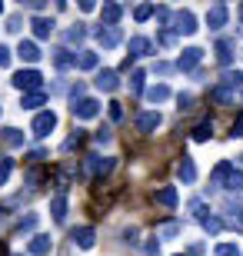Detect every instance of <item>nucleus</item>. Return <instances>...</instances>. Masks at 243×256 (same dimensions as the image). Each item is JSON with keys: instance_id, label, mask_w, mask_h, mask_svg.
<instances>
[{"instance_id": "obj_1", "label": "nucleus", "mask_w": 243, "mask_h": 256, "mask_svg": "<svg viewBox=\"0 0 243 256\" xmlns=\"http://www.w3.org/2000/svg\"><path fill=\"white\" fill-rule=\"evenodd\" d=\"M14 86L17 90H27V94H40L44 76H40V70H17L14 74Z\"/></svg>"}, {"instance_id": "obj_2", "label": "nucleus", "mask_w": 243, "mask_h": 256, "mask_svg": "<svg viewBox=\"0 0 243 256\" xmlns=\"http://www.w3.org/2000/svg\"><path fill=\"white\" fill-rule=\"evenodd\" d=\"M54 126H57V114H54V110H44V114L34 116V126H30V130H34V136H37V140H44V136H50V130H54Z\"/></svg>"}, {"instance_id": "obj_3", "label": "nucleus", "mask_w": 243, "mask_h": 256, "mask_svg": "<svg viewBox=\"0 0 243 256\" xmlns=\"http://www.w3.org/2000/svg\"><path fill=\"white\" fill-rule=\"evenodd\" d=\"M236 166L230 160H220L213 166V173H210V190H226V180H230V173H233Z\"/></svg>"}, {"instance_id": "obj_4", "label": "nucleus", "mask_w": 243, "mask_h": 256, "mask_svg": "<svg viewBox=\"0 0 243 256\" xmlns=\"http://www.w3.org/2000/svg\"><path fill=\"white\" fill-rule=\"evenodd\" d=\"M84 166H87V173H94V176H107V173H113L117 160H113V156H87Z\"/></svg>"}, {"instance_id": "obj_5", "label": "nucleus", "mask_w": 243, "mask_h": 256, "mask_svg": "<svg viewBox=\"0 0 243 256\" xmlns=\"http://www.w3.org/2000/svg\"><path fill=\"white\" fill-rule=\"evenodd\" d=\"M120 40H123V30L120 27H103V24L97 27V44H100L103 50H113Z\"/></svg>"}, {"instance_id": "obj_6", "label": "nucleus", "mask_w": 243, "mask_h": 256, "mask_svg": "<svg viewBox=\"0 0 243 256\" xmlns=\"http://www.w3.org/2000/svg\"><path fill=\"white\" fill-rule=\"evenodd\" d=\"M70 110H74L77 120H94V116L100 114V104H97L94 96H84V100H80V104H74Z\"/></svg>"}, {"instance_id": "obj_7", "label": "nucleus", "mask_w": 243, "mask_h": 256, "mask_svg": "<svg viewBox=\"0 0 243 256\" xmlns=\"http://www.w3.org/2000/svg\"><path fill=\"white\" fill-rule=\"evenodd\" d=\"M193 30H196L193 10H177L173 14V34H193Z\"/></svg>"}, {"instance_id": "obj_8", "label": "nucleus", "mask_w": 243, "mask_h": 256, "mask_svg": "<svg viewBox=\"0 0 243 256\" xmlns=\"http://www.w3.org/2000/svg\"><path fill=\"white\" fill-rule=\"evenodd\" d=\"M200 60H203V50L187 47L183 54H180V60H177V70H193V66H200Z\"/></svg>"}, {"instance_id": "obj_9", "label": "nucleus", "mask_w": 243, "mask_h": 256, "mask_svg": "<svg viewBox=\"0 0 243 256\" xmlns=\"http://www.w3.org/2000/svg\"><path fill=\"white\" fill-rule=\"evenodd\" d=\"M97 90H107V94H113L117 86H120V76H117V70H97Z\"/></svg>"}, {"instance_id": "obj_10", "label": "nucleus", "mask_w": 243, "mask_h": 256, "mask_svg": "<svg viewBox=\"0 0 243 256\" xmlns=\"http://www.w3.org/2000/svg\"><path fill=\"white\" fill-rule=\"evenodd\" d=\"M226 17H230V14H226V7H223V4H213V7L206 10V27H210V30L226 27Z\"/></svg>"}, {"instance_id": "obj_11", "label": "nucleus", "mask_w": 243, "mask_h": 256, "mask_svg": "<svg viewBox=\"0 0 243 256\" xmlns=\"http://www.w3.org/2000/svg\"><path fill=\"white\" fill-rule=\"evenodd\" d=\"M70 240H74V246L90 250V246H94V240H97V233H94V226H77L74 233H70Z\"/></svg>"}, {"instance_id": "obj_12", "label": "nucleus", "mask_w": 243, "mask_h": 256, "mask_svg": "<svg viewBox=\"0 0 243 256\" xmlns=\"http://www.w3.org/2000/svg\"><path fill=\"white\" fill-rule=\"evenodd\" d=\"M160 124H163V116H160L157 110H147V114L137 116V130H140V133H153Z\"/></svg>"}, {"instance_id": "obj_13", "label": "nucleus", "mask_w": 243, "mask_h": 256, "mask_svg": "<svg viewBox=\"0 0 243 256\" xmlns=\"http://www.w3.org/2000/svg\"><path fill=\"white\" fill-rule=\"evenodd\" d=\"M50 216H54L57 223H64V220H67V193L64 190H57L54 200H50Z\"/></svg>"}, {"instance_id": "obj_14", "label": "nucleus", "mask_w": 243, "mask_h": 256, "mask_svg": "<svg viewBox=\"0 0 243 256\" xmlns=\"http://www.w3.org/2000/svg\"><path fill=\"white\" fill-rule=\"evenodd\" d=\"M17 57L27 60V64H37V60H40V47L34 44V40H20V44H17Z\"/></svg>"}, {"instance_id": "obj_15", "label": "nucleus", "mask_w": 243, "mask_h": 256, "mask_svg": "<svg viewBox=\"0 0 243 256\" xmlns=\"http://www.w3.org/2000/svg\"><path fill=\"white\" fill-rule=\"evenodd\" d=\"M27 250H30V256H50V250H54V240L40 233V236L30 240V246H27Z\"/></svg>"}, {"instance_id": "obj_16", "label": "nucleus", "mask_w": 243, "mask_h": 256, "mask_svg": "<svg viewBox=\"0 0 243 256\" xmlns=\"http://www.w3.org/2000/svg\"><path fill=\"white\" fill-rule=\"evenodd\" d=\"M213 50H216V60H220L223 66H230V60H233V40H230V37H220Z\"/></svg>"}, {"instance_id": "obj_17", "label": "nucleus", "mask_w": 243, "mask_h": 256, "mask_svg": "<svg viewBox=\"0 0 243 256\" xmlns=\"http://www.w3.org/2000/svg\"><path fill=\"white\" fill-rule=\"evenodd\" d=\"M153 200H157V203H160V206H167V210H173V206H177V186H160V190L157 193H153Z\"/></svg>"}, {"instance_id": "obj_18", "label": "nucleus", "mask_w": 243, "mask_h": 256, "mask_svg": "<svg viewBox=\"0 0 243 256\" xmlns=\"http://www.w3.org/2000/svg\"><path fill=\"white\" fill-rule=\"evenodd\" d=\"M120 4H103L100 7V20H103V27H117V20H120Z\"/></svg>"}, {"instance_id": "obj_19", "label": "nucleus", "mask_w": 243, "mask_h": 256, "mask_svg": "<svg viewBox=\"0 0 243 256\" xmlns=\"http://www.w3.org/2000/svg\"><path fill=\"white\" fill-rule=\"evenodd\" d=\"M30 27H34V37H37V40H47L50 34H54V20H47V17H34V20H30Z\"/></svg>"}, {"instance_id": "obj_20", "label": "nucleus", "mask_w": 243, "mask_h": 256, "mask_svg": "<svg viewBox=\"0 0 243 256\" xmlns=\"http://www.w3.org/2000/svg\"><path fill=\"white\" fill-rule=\"evenodd\" d=\"M153 54V44L147 37H130V57H150Z\"/></svg>"}, {"instance_id": "obj_21", "label": "nucleus", "mask_w": 243, "mask_h": 256, "mask_svg": "<svg viewBox=\"0 0 243 256\" xmlns=\"http://www.w3.org/2000/svg\"><path fill=\"white\" fill-rule=\"evenodd\" d=\"M177 176L183 183H193L196 180V166H193V160H190V156H183V160L177 163Z\"/></svg>"}, {"instance_id": "obj_22", "label": "nucleus", "mask_w": 243, "mask_h": 256, "mask_svg": "<svg viewBox=\"0 0 243 256\" xmlns=\"http://www.w3.org/2000/svg\"><path fill=\"white\" fill-rule=\"evenodd\" d=\"M233 90H230V86H223V84H216L213 90H210V100H213V104H233Z\"/></svg>"}, {"instance_id": "obj_23", "label": "nucleus", "mask_w": 243, "mask_h": 256, "mask_svg": "<svg viewBox=\"0 0 243 256\" xmlns=\"http://www.w3.org/2000/svg\"><path fill=\"white\" fill-rule=\"evenodd\" d=\"M54 64H57V70H67V66L77 64V57H74L67 47H60V50H54Z\"/></svg>"}, {"instance_id": "obj_24", "label": "nucleus", "mask_w": 243, "mask_h": 256, "mask_svg": "<svg viewBox=\"0 0 243 256\" xmlns=\"http://www.w3.org/2000/svg\"><path fill=\"white\" fill-rule=\"evenodd\" d=\"M147 100H150V104H163V100H170V86L167 84L150 86V90H147Z\"/></svg>"}, {"instance_id": "obj_25", "label": "nucleus", "mask_w": 243, "mask_h": 256, "mask_svg": "<svg viewBox=\"0 0 243 256\" xmlns=\"http://www.w3.org/2000/svg\"><path fill=\"white\" fill-rule=\"evenodd\" d=\"M196 143H203V140H210L213 136V120H203V124H196L193 126V133H190Z\"/></svg>"}, {"instance_id": "obj_26", "label": "nucleus", "mask_w": 243, "mask_h": 256, "mask_svg": "<svg viewBox=\"0 0 243 256\" xmlns=\"http://www.w3.org/2000/svg\"><path fill=\"white\" fill-rule=\"evenodd\" d=\"M97 64H100V57H97L94 50H80V57H77L80 70H97Z\"/></svg>"}, {"instance_id": "obj_27", "label": "nucleus", "mask_w": 243, "mask_h": 256, "mask_svg": "<svg viewBox=\"0 0 243 256\" xmlns=\"http://www.w3.org/2000/svg\"><path fill=\"white\" fill-rule=\"evenodd\" d=\"M223 86H230V90H243V70H226L223 74Z\"/></svg>"}, {"instance_id": "obj_28", "label": "nucleus", "mask_w": 243, "mask_h": 256, "mask_svg": "<svg viewBox=\"0 0 243 256\" xmlns=\"http://www.w3.org/2000/svg\"><path fill=\"white\" fill-rule=\"evenodd\" d=\"M44 100H47V94H44V90H40V94H24L20 106H24V110H37V106H44Z\"/></svg>"}, {"instance_id": "obj_29", "label": "nucleus", "mask_w": 243, "mask_h": 256, "mask_svg": "<svg viewBox=\"0 0 243 256\" xmlns=\"http://www.w3.org/2000/svg\"><path fill=\"white\" fill-rule=\"evenodd\" d=\"M180 230H183V226H180L177 220H167V223H160V226H157V236H163V240H170V236H177Z\"/></svg>"}, {"instance_id": "obj_30", "label": "nucleus", "mask_w": 243, "mask_h": 256, "mask_svg": "<svg viewBox=\"0 0 243 256\" xmlns=\"http://www.w3.org/2000/svg\"><path fill=\"white\" fill-rule=\"evenodd\" d=\"M4 143L14 146V150H20V146H24V133L14 130V126H7V130H4Z\"/></svg>"}, {"instance_id": "obj_31", "label": "nucleus", "mask_w": 243, "mask_h": 256, "mask_svg": "<svg viewBox=\"0 0 243 256\" xmlns=\"http://www.w3.org/2000/svg\"><path fill=\"white\" fill-rule=\"evenodd\" d=\"M87 40V27L84 24H74V27L67 30V44H84Z\"/></svg>"}, {"instance_id": "obj_32", "label": "nucleus", "mask_w": 243, "mask_h": 256, "mask_svg": "<svg viewBox=\"0 0 243 256\" xmlns=\"http://www.w3.org/2000/svg\"><path fill=\"white\" fill-rule=\"evenodd\" d=\"M143 80H147V74L143 70H133L130 74V94H143Z\"/></svg>"}, {"instance_id": "obj_33", "label": "nucleus", "mask_w": 243, "mask_h": 256, "mask_svg": "<svg viewBox=\"0 0 243 256\" xmlns=\"http://www.w3.org/2000/svg\"><path fill=\"white\" fill-rule=\"evenodd\" d=\"M226 190H230V193H243V173H240V170L230 173V180H226Z\"/></svg>"}, {"instance_id": "obj_34", "label": "nucleus", "mask_w": 243, "mask_h": 256, "mask_svg": "<svg viewBox=\"0 0 243 256\" xmlns=\"http://www.w3.org/2000/svg\"><path fill=\"white\" fill-rule=\"evenodd\" d=\"M213 253H216V256H243V253H240V246H236V243H220V246H216Z\"/></svg>"}, {"instance_id": "obj_35", "label": "nucleus", "mask_w": 243, "mask_h": 256, "mask_svg": "<svg viewBox=\"0 0 243 256\" xmlns=\"http://www.w3.org/2000/svg\"><path fill=\"white\" fill-rule=\"evenodd\" d=\"M190 213H193V216L200 220V223H203V220H206V213H210V210H206V203H203V200H193V203H190Z\"/></svg>"}, {"instance_id": "obj_36", "label": "nucleus", "mask_w": 243, "mask_h": 256, "mask_svg": "<svg viewBox=\"0 0 243 256\" xmlns=\"http://www.w3.org/2000/svg\"><path fill=\"white\" fill-rule=\"evenodd\" d=\"M10 170H14V160H10V156H0V186H4V183H7Z\"/></svg>"}, {"instance_id": "obj_37", "label": "nucleus", "mask_w": 243, "mask_h": 256, "mask_svg": "<svg viewBox=\"0 0 243 256\" xmlns=\"http://www.w3.org/2000/svg\"><path fill=\"white\" fill-rule=\"evenodd\" d=\"M203 230H206V233H210V236H216V233L223 230V223H220V220H216V216H206V220H203Z\"/></svg>"}, {"instance_id": "obj_38", "label": "nucleus", "mask_w": 243, "mask_h": 256, "mask_svg": "<svg viewBox=\"0 0 243 256\" xmlns=\"http://www.w3.org/2000/svg\"><path fill=\"white\" fill-rule=\"evenodd\" d=\"M153 14H157V7H150V4H140V7L133 10V17H137V20H150Z\"/></svg>"}, {"instance_id": "obj_39", "label": "nucleus", "mask_w": 243, "mask_h": 256, "mask_svg": "<svg viewBox=\"0 0 243 256\" xmlns=\"http://www.w3.org/2000/svg\"><path fill=\"white\" fill-rule=\"evenodd\" d=\"M157 40L163 44V47H173V40H177V34H173V30H160V34H157Z\"/></svg>"}, {"instance_id": "obj_40", "label": "nucleus", "mask_w": 243, "mask_h": 256, "mask_svg": "<svg viewBox=\"0 0 243 256\" xmlns=\"http://www.w3.org/2000/svg\"><path fill=\"white\" fill-rule=\"evenodd\" d=\"M37 226V216H34V213H30V216H24L20 220V233H30V230Z\"/></svg>"}, {"instance_id": "obj_41", "label": "nucleus", "mask_w": 243, "mask_h": 256, "mask_svg": "<svg viewBox=\"0 0 243 256\" xmlns=\"http://www.w3.org/2000/svg\"><path fill=\"white\" fill-rule=\"evenodd\" d=\"M80 143H84V130H77L74 136H70V140L64 143V150H74V146H80Z\"/></svg>"}, {"instance_id": "obj_42", "label": "nucleus", "mask_w": 243, "mask_h": 256, "mask_svg": "<svg viewBox=\"0 0 243 256\" xmlns=\"http://www.w3.org/2000/svg\"><path fill=\"white\" fill-rule=\"evenodd\" d=\"M110 136H113V133H110V126H103V130L97 133L94 140H97V143H110Z\"/></svg>"}, {"instance_id": "obj_43", "label": "nucleus", "mask_w": 243, "mask_h": 256, "mask_svg": "<svg viewBox=\"0 0 243 256\" xmlns=\"http://www.w3.org/2000/svg\"><path fill=\"white\" fill-rule=\"evenodd\" d=\"M110 120H123V106L120 104H110Z\"/></svg>"}, {"instance_id": "obj_44", "label": "nucleus", "mask_w": 243, "mask_h": 256, "mask_svg": "<svg viewBox=\"0 0 243 256\" xmlns=\"http://www.w3.org/2000/svg\"><path fill=\"white\" fill-rule=\"evenodd\" d=\"M193 106V96L190 94H180V110H190Z\"/></svg>"}, {"instance_id": "obj_45", "label": "nucleus", "mask_w": 243, "mask_h": 256, "mask_svg": "<svg viewBox=\"0 0 243 256\" xmlns=\"http://www.w3.org/2000/svg\"><path fill=\"white\" fill-rule=\"evenodd\" d=\"M7 30H10V34H20V17H10L7 20Z\"/></svg>"}, {"instance_id": "obj_46", "label": "nucleus", "mask_w": 243, "mask_h": 256, "mask_svg": "<svg viewBox=\"0 0 243 256\" xmlns=\"http://www.w3.org/2000/svg\"><path fill=\"white\" fill-rule=\"evenodd\" d=\"M7 64H10V50L0 44V66H7Z\"/></svg>"}, {"instance_id": "obj_47", "label": "nucleus", "mask_w": 243, "mask_h": 256, "mask_svg": "<svg viewBox=\"0 0 243 256\" xmlns=\"http://www.w3.org/2000/svg\"><path fill=\"white\" fill-rule=\"evenodd\" d=\"M147 256H160V246H157V243H153V240H150V243H147Z\"/></svg>"}, {"instance_id": "obj_48", "label": "nucleus", "mask_w": 243, "mask_h": 256, "mask_svg": "<svg viewBox=\"0 0 243 256\" xmlns=\"http://www.w3.org/2000/svg\"><path fill=\"white\" fill-rule=\"evenodd\" d=\"M170 70H173V66H170V64H157V74H160V76H167Z\"/></svg>"}, {"instance_id": "obj_49", "label": "nucleus", "mask_w": 243, "mask_h": 256, "mask_svg": "<svg viewBox=\"0 0 243 256\" xmlns=\"http://www.w3.org/2000/svg\"><path fill=\"white\" fill-rule=\"evenodd\" d=\"M233 136H243V116H240V120L233 124Z\"/></svg>"}, {"instance_id": "obj_50", "label": "nucleus", "mask_w": 243, "mask_h": 256, "mask_svg": "<svg viewBox=\"0 0 243 256\" xmlns=\"http://www.w3.org/2000/svg\"><path fill=\"white\" fill-rule=\"evenodd\" d=\"M240 20H243V7H240Z\"/></svg>"}, {"instance_id": "obj_51", "label": "nucleus", "mask_w": 243, "mask_h": 256, "mask_svg": "<svg viewBox=\"0 0 243 256\" xmlns=\"http://www.w3.org/2000/svg\"><path fill=\"white\" fill-rule=\"evenodd\" d=\"M0 14H4V4H0Z\"/></svg>"}, {"instance_id": "obj_52", "label": "nucleus", "mask_w": 243, "mask_h": 256, "mask_svg": "<svg viewBox=\"0 0 243 256\" xmlns=\"http://www.w3.org/2000/svg\"><path fill=\"white\" fill-rule=\"evenodd\" d=\"M17 256H20V253H17Z\"/></svg>"}]
</instances>
